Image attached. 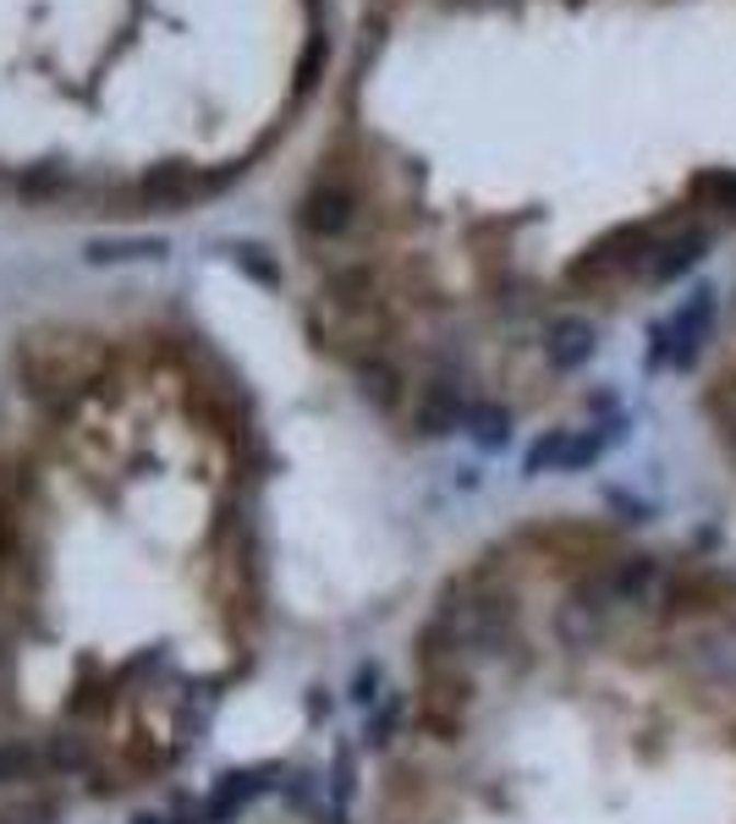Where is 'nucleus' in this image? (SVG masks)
<instances>
[{
	"label": "nucleus",
	"mask_w": 736,
	"mask_h": 824,
	"mask_svg": "<svg viewBox=\"0 0 736 824\" xmlns=\"http://www.w3.org/2000/svg\"><path fill=\"white\" fill-rule=\"evenodd\" d=\"M352 220H357V193H352L346 182H335V176H319V182L302 193V204H297V226H302L313 242L346 237Z\"/></svg>",
	"instance_id": "f257e3e1"
},
{
	"label": "nucleus",
	"mask_w": 736,
	"mask_h": 824,
	"mask_svg": "<svg viewBox=\"0 0 736 824\" xmlns=\"http://www.w3.org/2000/svg\"><path fill=\"white\" fill-rule=\"evenodd\" d=\"M468 407H473V401L462 396L457 379H435V385H424V396H418L413 424H418L424 440H440V435H457V430L468 424Z\"/></svg>",
	"instance_id": "f03ea898"
},
{
	"label": "nucleus",
	"mask_w": 736,
	"mask_h": 824,
	"mask_svg": "<svg viewBox=\"0 0 736 824\" xmlns=\"http://www.w3.org/2000/svg\"><path fill=\"white\" fill-rule=\"evenodd\" d=\"M709 324H714V291H692V302L676 313V324H665V335H670V363H676V368H687V363L698 357Z\"/></svg>",
	"instance_id": "7ed1b4c3"
},
{
	"label": "nucleus",
	"mask_w": 736,
	"mask_h": 824,
	"mask_svg": "<svg viewBox=\"0 0 736 824\" xmlns=\"http://www.w3.org/2000/svg\"><path fill=\"white\" fill-rule=\"evenodd\" d=\"M594 346H599V330H594L588 319H555L550 335H544V357H550L555 374L583 368V363L594 357Z\"/></svg>",
	"instance_id": "20e7f679"
},
{
	"label": "nucleus",
	"mask_w": 736,
	"mask_h": 824,
	"mask_svg": "<svg viewBox=\"0 0 736 824\" xmlns=\"http://www.w3.org/2000/svg\"><path fill=\"white\" fill-rule=\"evenodd\" d=\"M709 253V231L703 226H692V231H676L670 242H659V248H648V281H676V275H687L698 259Z\"/></svg>",
	"instance_id": "39448f33"
},
{
	"label": "nucleus",
	"mask_w": 736,
	"mask_h": 824,
	"mask_svg": "<svg viewBox=\"0 0 736 824\" xmlns=\"http://www.w3.org/2000/svg\"><path fill=\"white\" fill-rule=\"evenodd\" d=\"M198 187H204V176L171 160V165H154V171L138 182V198H143L149 209H182V204H187Z\"/></svg>",
	"instance_id": "423d86ee"
},
{
	"label": "nucleus",
	"mask_w": 736,
	"mask_h": 824,
	"mask_svg": "<svg viewBox=\"0 0 736 824\" xmlns=\"http://www.w3.org/2000/svg\"><path fill=\"white\" fill-rule=\"evenodd\" d=\"M258 775H264V769H231V775H220V786H215V797H209V808H204V824H226L237 808H248V797L264 791Z\"/></svg>",
	"instance_id": "0eeeda50"
},
{
	"label": "nucleus",
	"mask_w": 736,
	"mask_h": 824,
	"mask_svg": "<svg viewBox=\"0 0 736 824\" xmlns=\"http://www.w3.org/2000/svg\"><path fill=\"white\" fill-rule=\"evenodd\" d=\"M621 605H643L654 588H659V561L654 556H626L616 572H610V583H605Z\"/></svg>",
	"instance_id": "6e6552de"
},
{
	"label": "nucleus",
	"mask_w": 736,
	"mask_h": 824,
	"mask_svg": "<svg viewBox=\"0 0 736 824\" xmlns=\"http://www.w3.org/2000/svg\"><path fill=\"white\" fill-rule=\"evenodd\" d=\"M357 390H363V401H375V407H396L402 401V374L386 357H363L357 363Z\"/></svg>",
	"instance_id": "1a4fd4ad"
},
{
	"label": "nucleus",
	"mask_w": 736,
	"mask_h": 824,
	"mask_svg": "<svg viewBox=\"0 0 736 824\" xmlns=\"http://www.w3.org/2000/svg\"><path fill=\"white\" fill-rule=\"evenodd\" d=\"M462 430H468L484 451H501V446L511 440V412H506V407H495V401H473Z\"/></svg>",
	"instance_id": "9d476101"
},
{
	"label": "nucleus",
	"mask_w": 736,
	"mask_h": 824,
	"mask_svg": "<svg viewBox=\"0 0 736 824\" xmlns=\"http://www.w3.org/2000/svg\"><path fill=\"white\" fill-rule=\"evenodd\" d=\"M45 769V753L28 747L23 736H0V786H18V780H34Z\"/></svg>",
	"instance_id": "9b49d317"
},
{
	"label": "nucleus",
	"mask_w": 736,
	"mask_h": 824,
	"mask_svg": "<svg viewBox=\"0 0 736 824\" xmlns=\"http://www.w3.org/2000/svg\"><path fill=\"white\" fill-rule=\"evenodd\" d=\"M61 813H67V802H61V797H50V791H28V797H18V802L0 808V824H61Z\"/></svg>",
	"instance_id": "f8f14e48"
},
{
	"label": "nucleus",
	"mask_w": 736,
	"mask_h": 824,
	"mask_svg": "<svg viewBox=\"0 0 736 824\" xmlns=\"http://www.w3.org/2000/svg\"><path fill=\"white\" fill-rule=\"evenodd\" d=\"M226 253H231V264L248 270L258 286H280V264L269 259V248H258V242H231Z\"/></svg>",
	"instance_id": "ddd939ff"
},
{
	"label": "nucleus",
	"mask_w": 736,
	"mask_h": 824,
	"mask_svg": "<svg viewBox=\"0 0 736 824\" xmlns=\"http://www.w3.org/2000/svg\"><path fill=\"white\" fill-rule=\"evenodd\" d=\"M165 242H89V264H127V259H160Z\"/></svg>",
	"instance_id": "4468645a"
},
{
	"label": "nucleus",
	"mask_w": 736,
	"mask_h": 824,
	"mask_svg": "<svg viewBox=\"0 0 736 824\" xmlns=\"http://www.w3.org/2000/svg\"><path fill=\"white\" fill-rule=\"evenodd\" d=\"M561 457H566V435H561V430H550V435H539V440H533V451L522 457V473H528V479H539V473L561 468Z\"/></svg>",
	"instance_id": "2eb2a0df"
},
{
	"label": "nucleus",
	"mask_w": 736,
	"mask_h": 824,
	"mask_svg": "<svg viewBox=\"0 0 736 824\" xmlns=\"http://www.w3.org/2000/svg\"><path fill=\"white\" fill-rule=\"evenodd\" d=\"M45 764H56L61 775H83V769L94 764V753H89V742H83V736H56V742H50V753H45Z\"/></svg>",
	"instance_id": "dca6fc26"
},
{
	"label": "nucleus",
	"mask_w": 736,
	"mask_h": 824,
	"mask_svg": "<svg viewBox=\"0 0 736 824\" xmlns=\"http://www.w3.org/2000/svg\"><path fill=\"white\" fill-rule=\"evenodd\" d=\"M324 56H330V45H324V39H308V50H302V67H297V89H302V94L319 83V67H324Z\"/></svg>",
	"instance_id": "f3484780"
},
{
	"label": "nucleus",
	"mask_w": 736,
	"mask_h": 824,
	"mask_svg": "<svg viewBox=\"0 0 736 824\" xmlns=\"http://www.w3.org/2000/svg\"><path fill=\"white\" fill-rule=\"evenodd\" d=\"M599 451H605V440H599V435H583V440H566V457H561V468H566V473H577V468H588V462H594Z\"/></svg>",
	"instance_id": "a211bd4d"
},
{
	"label": "nucleus",
	"mask_w": 736,
	"mask_h": 824,
	"mask_svg": "<svg viewBox=\"0 0 736 824\" xmlns=\"http://www.w3.org/2000/svg\"><path fill=\"white\" fill-rule=\"evenodd\" d=\"M380 698V665H363L352 676V703H375Z\"/></svg>",
	"instance_id": "6ab92c4d"
},
{
	"label": "nucleus",
	"mask_w": 736,
	"mask_h": 824,
	"mask_svg": "<svg viewBox=\"0 0 736 824\" xmlns=\"http://www.w3.org/2000/svg\"><path fill=\"white\" fill-rule=\"evenodd\" d=\"M698 187H703V193H714V198H720V209H736V176H725V171H720V176H703Z\"/></svg>",
	"instance_id": "aec40b11"
},
{
	"label": "nucleus",
	"mask_w": 736,
	"mask_h": 824,
	"mask_svg": "<svg viewBox=\"0 0 736 824\" xmlns=\"http://www.w3.org/2000/svg\"><path fill=\"white\" fill-rule=\"evenodd\" d=\"M133 824H160V819H149V813H138V819H133Z\"/></svg>",
	"instance_id": "412c9836"
}]
</instances>
